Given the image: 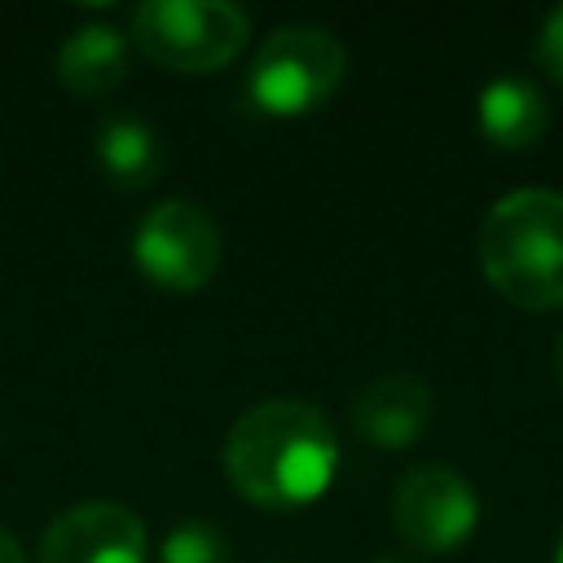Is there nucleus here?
I'll list each match as a JSON object with an SVG mask.
<instances>
[{
    "label": "nucleus",
    "instance_id": "5",
    "mask_svg": "<svg viewBox=\"0 0 563 563\" xmlns=\"http://www.w3.org/2000/svg\"><path fill=\"white\" fill-rule=\"evenodd\" d=\"M132 260L158 290H202L220 268V229L198 202L167 198L136 224Z\"/></svg>",
    "mask_w": 563,
    "mask_h": 563
},
{
    "label": "nucleus",
    "instance_id": "9",
    "mask_svg": "<svg viewBox=\"0 0 563 563\" xmlns=\"http://www.w3.org/2000/svg\"><path fill=\"white\" fill-rule=\"evenodd\" d=\"M123 75H128V40L106 22L79 26L57 48V84L75 97H106L123 84Z\"/></svg>",
    "mask_w": 563,
    "mask_h": 563
},
{
    "label": "nucleus",
    "instance_id": "17",
    "mask_svg": "<svg viewBox=\"0 0 563 563\" xmlns=\"http://www.w3.org/2000/svg\"><path fill=\"white\" fill-rule=\"evenodd\" d=\"M374 563H413V559H374Z\"/></svg>",
    "mask_w": 563,
    "mask_h": 563
},
{
    "label": "nucleus",
    "instance_id": "15",
    "mask_svg": "<svg viewBox=\"0 0 563 563\" xmlns=\"http://www.w3.org/2000/svg\"><path fill=\"white\" fill-rule=\"evenodd\" d=\"M554 378H559V387H563V334L554 339Z\"/></svg>",
    "mask_w": 563,
    "mask_h": 563
},
{
    "label": "nucleus",
    "instance_id": "1",
    "mask_svg": "<svg viewBox=\"0 0 563 563\" xmlns=\"http://www.w3.org/2000/svg\"><path fill=\"white\" fill-rule=\"evenodd\" d=\"M339 466V435L330 418L303 400H264L246 409L224 440L229 484L268 510L317 501Z\"/></svg>",
    "mask_w": 563,
    "mask_h": 563
},
{
    "label": "nucleus",
    "instance_id": "3",
    "mask_svg": "<svg viewBox=\"0 0 563 563\" xmlns=\"http://www.w3.org/2000/svg\"><path fill=\"white\" fill-rule=\"evenodd\" d=\"M251 35V18L229 0H145L132 9L136 48L167 70L202 75L229 66Z\"/></svg>",
    "mask_w": 563,
    "mask_h": 563
},
{
    "label": "nucleus",
    "instance_id": "16",
    "mask_svg": "<svg viewBox=\"0 0 563 563\" xmlns=\"http://www.w3.org/2000/svg\"><path fill=\"white\" fill-rule=\"evenodd\" d=\"M554 563H563V532H559V545H554Z\"/></svg>",
    "mask_w": 563,
    "mask_h": 563
},
{
    "label": "nucleus",
    "instance_id": "4",
    "mask_svg": "<svg viewBox=\"0 0 563 563\" xmlns=\"http://www.w3.org/2000/svg\"><path fill=\"white\" fill-rule=\"evenodd\" d=\"M347 70V48L321 26H282L273 31L246 75V92L264 114L295 119L317 110Z\"/></svg>",
    "mask_w": 563,
    "mask_h": 563
},
{
    "label": "nucleus",
    "instance_id": "6",
    "mask_svg": "<svg viewBox=\"0 0 563 563\" xmlns=\"http://www.w3.org/2000/svg\"><path fill=\"white\" fill-rule=\"evenodd\" d=\"M391 523L413 550L444 554L475 532L479 497L453 466H413L391 493Z\"/></svg>",
    "mask_w": 563,
    "mask_h": 563
},
{
    "label": "nucleus",
    "instance_id": "8",
    "mask_svg": "<svg viewBox=\"0 0 563 563\" xmlns=\"http://www.w3.org/2000/svg\"><path fill=\"white\" fill-rule=\"evenodd\" d=\"M431 422V387L418 374H383L352 400V427L378 449L413 444Z\"/></svg>",
    "mask_w": 563,
    "mask_h": 563
},
{
    "label": "nucleus",
    "instance_id": "12",
    "mask_svg": "<svg viewBox=\"0 0 563 563\" xmlns=\"http://www.w3.org/2000/svg\"><path fill=\"white\" fill-rule=\"evenodd\" d=\"M158 563H229V541L207 519H185L163 537Z\"/></svg>",
    "mask_w": 563,
    "mask_h": 563
},
{
    "label": "nucleus",
    "instance_id": "11",
    "mask_svg": "<svg viewBox=\"0 0 563 563\" xmlns=\"http://www.w3.org/2000/svg\"><path fill=\"white\" fill-rule=\"evenodd\" d=\"M97 163L119 189H150L163 172V141L145 119L114 114L97 128Z\"/></svg>",
    "mask_w": 563,
    "mask_h": 563
},
{
    "label": "nucleus",
    "instance_id": "2",
    "mask_svg": "<svg viewBox=\"0 0 563 563\" xmlns=\"http://www.w3.org/2000/svg\"><path fill=\"white\" fill-rule=\"evenodd\" d=\"M479 268L497 295L519 308L563 303V194L515 189L497 198L475 238Z\"/></svg>",
    "mask_w": 563,
    "mask_h": 563
},
{
    "label": "nucleus",
    "instance_id": "13",
    "mask_svg": "<svg viewBox=\"0 0 563 563\" xmlns=\"http://www.w3.org/2000/svg\"><path fill=\"white\" fill-rule=\"evenodd\" d=\"M537 57H541V66L550 70V79H554V84H563V4L541 22Z\"/></svg>",
    "mask_w": 563,
    "mask_h": 563
},
{
    "label": "nucleus",
    "instance_id": "10",
    "mask_svg": "<svg viewBox=\"0 0 563 563\" xmlns=\"http://www.w3.org/2000/svg\"><path fill=\"white\" fill-rule=\"evenodd\" d=\"M545 128H550V106H545V97L532 79L501 75V79L484 84V92H479V132L493 145L519 150V145H532Z\"/></svg>",
    "mask_w": 563,
    "mask_h": 563
},
{
    "label": "nucleus",
    "instance_id": "7",
    "mask_svg": "<svg viewBox=\"0 0 563 563\" xmlns=\"http://www.w3.org/2000/svg\"><path fill=\"white\" fill-rule=\"evenodd\" d=\"M40 563H145V528L114 501L70 506L48 523Z\"/></svg>",
    "mask_w": 563,
    "mask_h": 563
},
{
    "label": "nucleus",
    "instance_id": "14",
    "mask_svg": "<svg viewBox=\"0 0 563 563\" xmlns=\"http://www.w3.org/2000/svg\"><path fill=\"white\" fill-rule=\"evenodd\" d=\"M0 563H26V554H22V545L13 541L9 528H0Z\"/></svg>",
    "mask_w": 563,
    "mask_h": 563
}]
</instances>
